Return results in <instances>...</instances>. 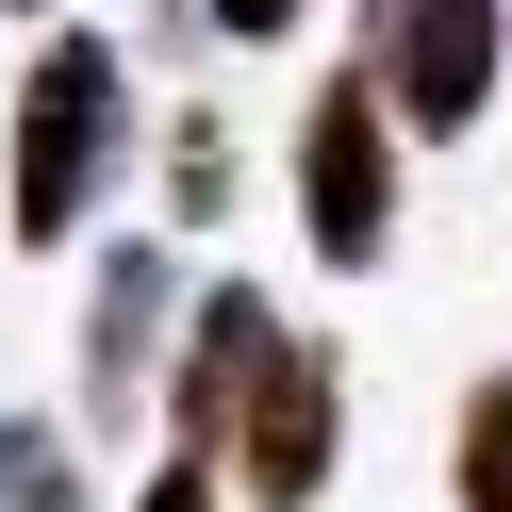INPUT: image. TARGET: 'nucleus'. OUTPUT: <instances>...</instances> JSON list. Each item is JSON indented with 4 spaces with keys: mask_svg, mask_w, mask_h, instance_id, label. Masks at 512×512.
<instances>
[{
    "mask_svg": "<svg viewBox=\"0 0 512 512\" xmlns=\"http://www.w3.org/2000/svg\"><path fill=\"white\" fill-rule=\"evenodd\" d=\"M116 166H133V67H116L100 34H50L34 67H17V182H0L17 248H67L83 215L116 199Z\"/></svg>",
    "mask_w": 512,
    "mask_h": 512,
    "instance_id": "obj_1",
    "label": "nucleus"
},
{
    "mask_svg": "<svg viewBox=\"0 0 512 512\" xmlns=\"http://www.w3.org/2000/svg\"><path fill=\"white\" fill-rule=\"evenodd\" d=\"M331 463H347V380H331V347L265 331L232 430H215V479H232L248 512H314V496H331Z\"/></svg>",
    "mask_w": 512,
    "mask_h": 512,
    "instance_id": "obj_2",
    "label": "nucleus"
},
{
    "mask_svg": "<svg viewBox=\"0 0 512 512\" xmlns=\"http://www.w3.org/2000/svg\"><path fill=\"white\" fill-rule=\"evenodd\" d=\"M512 67V0H364V83L397 133H479Z\"/></svg>",
    "mask_w": 512,
    "mask_h": 512,
    "instance_id": "obj_3",
    "label": "nucleus"
},
{
    "mask_svg": "<svg viewBox=\"0 0 512 512\" xmlns=\"http://www.w3.org/2000/svg\"><path fill=\"white\" fill-rule=\"evenodd\" d=\"M298 232L331 248V265H380V248H397V116H380L364 67H331L298 100Z\"/></svg>",
    "mask_w": 512,
    "mask_h": 512,
    "instance_id": "obj_4",
    "label": "nucleus"
},
{
    "mask_svg": "<svg viewBox=\"0 0 512 512\" xmlns=\"http://www.w3.org/2000/svg\"><path fill=\"white\" fill-rule=\"evenodd\" d=\"M166 314H182L166 248H100V298H83V413H133V397H149V364H166Z\"/></svg>",
    "mask_w": 512,
    "mask_h": 512,
    "instance_id": "obj_5",
    "label": "nucleus"
},
{
    "mask_svg": "<svg viewBox=\"0 0 512 512\" xmlns=\"http://www.w3.org/2000/svg\"><path fill=\"white\" fill-rule=\"evenodd\" d=\"M0 512H83V463L50 413H0Z\"/></svg>",
    "mask_w": 512,
    "mask_h": 512,
    "instance_id": "obj_6",
    "label": "nucleus"
},
{
    "mask_svg": "<svg viewBox=\"0 0 512 512\" xmlns=\"http://www.w3.org/2000/svg\"><path fill=\"white\" fill-rule=\"evenodd\" d=\"M446 479H463V512H512V380H479L463 430H446Z\"/></svg>",
    "mask_w": 512,
    "mask_h": 512,
    "instance_id": "obj_7",
    "label": "nucleus"
},
{
    "mask_svg": "<svg viewBox=\"0 0 512 512\" xmlns=\"http://www.w3.org/2000/svg\"><path fill=\"white\" fill-rule=\"evenodd\" d=\"M166 199H182V215H215V199H232V133H215V116H182V149H166Z\"/></svg>",
    "mask_w": 512,
    "mask_h": 512,
    "instance_id": "obj_8",
    "label": "nucleus"
},
{
    "mask_svg": "<svg viewBox=\"0 0 512 512\" xmlns=\"http://www.w3.org/2000/svg\"><path fill=\"white\" fill-rule=\"evenodd\" d=\"M199 17H215L232 50H281V34H298V0H199Z\"/></svg>",
    "mask_w": 512,
    "mask_h": 512,
    "instance_id": "obj_9",
    "label": "nucleus"
},
{
    "mask_svg": "<svg viewBox=\"0 0 512 512\" xmlns=\"http://www.w3.org/2000/svg\"><path fill=\"white\" fill-rule=\"evenodd\" d=\"M215 496H232V479H215V463H182V446H166V479H149L133 512H215Z\"/></svg>",
    "mask_w": 512,
    "mask_h": 512,
    "instance_id": "obj_10",
    "label": "nucleus"
},
{
    "mask_svg": "<svg viewBox=\"0 0 512 512\" xmlns=\"http://www.w3.org/2000/svg\"><path fill=\"white\" fill-rule=\"evenodd\" d=\"M0 17H50V0H0Z\"/></svg>",
    "mask_w": 512,
    "mask_h": 512,
    "instance_id": "obj_11",
    "label": "nucleus"
}]
</instances>
